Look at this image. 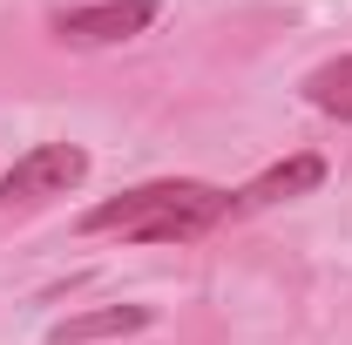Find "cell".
<instances>
[{"mask_svg": "<svg viewBox=\"0 0 352 345\" xmlns=\"http://www.w3.org/2000/svg\"><path fill=\"white\" fill-rule=\"evenodd\" d=\"M318 183H325V156H318V149H305V156H292V163H271L258 183H244V190L230 197V216H244V210H271V203H285V197H305V190H318Z\"/></svg>", "mask_w": 352, "mask_h": 345, "instance_id": "277c9868", "label": "cell"}, {"mask_svg": "<svg viewBox=\"0 0 352 345\" xmlns=\"http://www.w3.org/2000/svg\"><path fill=\"white\" fill-rule=\"evenodd\" d=\"M305 102L325 109V115H339V122H352V54L311 68V75H305Z\"/></svg>", "mask_w": 352, "mask_h": 345, "instance_id": "8992f818", "label": "cell"}, {"mask_svg": "<svg viewBox=\"0 0 352 345\" xmlns=\"http://www.w3.org/2000/svg\"><path fill=\"white\" fill-rule=\"evenodd\" d=\"M149 21H156V0H95V7L54 14V34L75 47H116V41H135Z\"/></svg>", "mask_w": 352, "mask_h": 345, "instance_id": "3957f363", "label": "cell"}, {"mask_svg": "<svg viewBox=\"0 0 352 345\" xmlns=\"http://www.w3.org/2000/svg\"><path fill=\"white\" fill-rule=\"evenodd\" d=\"M88 176V149L82 142H34L14 170L0 176V210H34L47 197H68Z\"/></svg>", "mask_w": 352, "mask_h": 345, "instance_id": "7a4b0ae2", "label": "cell"}, {"mask_svg": "<svg viewBox=\"0 0 352 345\" xmlns=\"http://www.w3.org/2000/svg\"><path fill=\"white\" fill-rule=\"evenodd\" d=\"M230 216V190L197 183V176H163V183H135L122 197L95 203L82 216L88 237H135V244H190L204 230H217Z\"/></svg>", "mask_w": 352, "mask_h": 345, "instance_id": "6da1fadb", "label": "cell"}, {"mask_svg": "<svg viewBox=\"0 0 352 345\" xmlns=\"http://www.w3.org/2000/svg\"><path fill=\"white\" fill-rule=\"evenodd\" d=\"M149 332V304H109V311H75L54 325V345H88V339H129Z\"/></svg>", "mask_w": 352, "mask_h": 345, "instance_id": "5b68a950", "label": "cell"}]
</instances>
